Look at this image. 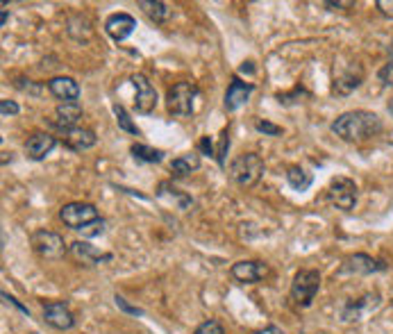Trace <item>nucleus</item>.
<instances>
[{"instance_id":"obj_13","label":"nucleus","mask_w":393,"mask_h":334,"mask_svg":"<svg viewBox=\"0 0 393 334\" xmlns=\"http://www.w3.org/2000/svg\"><path fill=\"white\" fill-rule=\"evenodd\" d=\"M68 253L73 255V259L80 261L82 266H98V264H107V261L114 259L112 253H100L98 248H93L87 241H73L68 246Z\"/></svg>"},{"instance_id":"obj_38","label":"nucleus","mask_w":393,"mask_h":334,"mask_svg":"<svg viewBox=\"0 0 393 334\" xmlns=\"http://www.w3.org/2000/svg\"><path fill=\"white\" fill-rule=\"evenodd\" d=\"M241 73H255L253 64H250V62H243V66H241Z\"/></svg>"},{"instance_id":"obj_1","label":"nucleus","mask_w":393,"mask_h":334,"mask_svg":"<svg viewBox=\"0 0 393 334\" xmlns=\"http://www.w3.org/2000/svg\"><path fill=\"white\" fill-rule=\"evenodd\" d=\"M330 130L343 141L360 143V141H368L382 132V118L366 110H352V112L339 114L335 121H332Z\"/></svg>"},{"instance_id":"obj_29","label":"nucleus","mask_w":393,"mask_h":334,"mask_svg":"<svg viewBox=\"0 0 393 334\" xmlns=\"http://www.w3.org/2000/svg\"><path fill=\"white\" fill-rule=\"evenodd\" d=\"M114 303H116V307L121 309V312H125V314H132V316H144V309L141 307H135V305H130L123 296H114Z\"/></svg>"},{"instance_id":"obj_21","label":"nucleus","mask_w":393,"mask_h":334,"mask_svg":"<svg viewBox=\"0 0 393 334\" xmlns=\"http://www.w3.org/2000/svg\"><path fill=\"white\" fill-rule=\"evenodd\" d=\"M139 9H144V14L152 21L157 23V26H164L166 21L173 16V9L162 3V0H139Z\"/></svg>"},{"instance_id":"obj_35","label":"nucleus","mask_w":393,"mask_h":334,"mask_svg":"<svg viewBox=\"0 0 393 334\" xmlns=\"http://www.w3.org/2000/svg\"><path fill=\"white\" fill-rule=\"evenodd\" d=\"M3 301H5V303H11V305H14V307H19V309H21V312H23V314H26V316H30V312H28V307H23V305H21V303L16 301V298H11V296H9V293H5V291H3Z\"/></svg>"},{"instance_id":"obj_25","label":"nucleus","mask_w":393,"mask_h":334,"mask_svg":"<svg viewBox=\"0 0 393 334\" xmlns=\"http://www.w3.org/2000/svg\"><path fill=\"white\" fill-rule=\"evenodd\" d=\"M192 334H225V330L216 318H209L205 323H200Z\"/></svg>"},{"instance_id":"obj_14","label":"nucleus","mask_w":393,"mask_h":334,"mask_svg":"<svg viewBox=\"0 0 393 334\" xmlns=\"http://www.w3.org/2000/svg\"><path fill=\"white\" fill-rule=\"evenodd\" d=\"M253 91H255V85H253V82H243V80H239V78H232L228 91H225V100H223L225 110H228V112L239 110L241 105L248 103V98L253 95Z\"/></svg>"},{"instance_id":"obj_37","label":"nucleus","mask_w":393,"mask_h":334,"mask_svg":"<svg viewBox=\"0 0 393 334\" xmlns=\"http://www.w3.org/2000/svg\"><path fill=\"white\" fill-rule=\"evenodd\" d=\"M325 7L330 9H343V7H355L352 0H348V3H325Z\"/></svg>"},{"instance_id":"obj_36","label":"nucleus","mask_w":393,"mask_h":334,"mask_svg":"<svg viewBox=\"0 0 393 334\" xmlns=\"http://www.w3.org/2000/svg\"><path fill=\"white\" fill-rule=\"evenodd\" d=\"M255 334H284V330L278 328V325H268V328H264V330H257Z\"/></svg>"},{"instance_id":"obj_40","label":"nucleus","mask_w":393,"mask_h":334,"mask_svg":"<svg viewBox=\"0 0 393 334\" xmlns=\"http://www.w3.org/2000/svg\"><path fill=\"white\" fill-rule=\"evenodd\" d=\"M389 57H391V64H393V39H391V43H389Z\"/></svg>"},{"instance_id":"obj_6","label":"nucleus","mask_w":393,"mask_h":334,"mask_svg":"<svg viewBox=\"0 0 393 334\" xmlns=\"http://www.w3.org/2000/svg\"><path fill=\"white\" fill-rule=\"evenodd\" d=\"M30 244L34 253L43 259H62L68 253V244L64 241V236L51 230H37L30 236Z\"/></svg>"},{"instance_id":"obj_23","label":"nucleus","mask_w":393,"mask_h":334,"mask_svg":"<svg viewBox=\"0 0 393 334\" xmlns=\"http://www.w3.org/2000/svg\"><path fill=\"white\" fill-rule=\"evenodd\" d=\"M287 182L295 191H307L309 187H312L314 177H312V173H307L303 166H291V169L287 171Z\"/></svg>"},{"instance_id":"obj_5","label":"nucleus","mask_w":393,"mask_h":334,"mask_svg":"<svg viewBox=\"0 0 393 334\" xmlns=\"http://www.w3.org/2000/svg\"><path fill=\"white\" fill-rule=\"evenodd\" d=\"M98 219H100V214L91 202H66V205L59 209V221L75 232H80L82 228H87L89 223L98 221Z\"/></svg>"},{"instance_id":"obj_27","label":"nucleus","mask_w":393,"mask_h":334,"mask_svg":"<svg viewBox=\"0 0 393 334\" xmlns=\"http://www.w3.org/2000/svg\"><path fill=\"white\" fill-rule=\"evenodd\" d=\"M14 85H16V89L26 91L30 95H41V91H43V87L39 85V82H32V80H26V78H16Z\"/></svg>"},{"instance_id":"obj_2","label":"nucleus","mask_w":393,"mask_h":334,"mask_svg":"<svg viewBox=\"0 0 393 334\" xmlns=\"http://www.w3.org/2000/svg\"><path fill=\"white\" fill-rule=\"evenodd\" d=\"M264 160L259 157L257 152H243V155H236L230 164V177L232 180L243 187V189H250L255 187L261 175H264Z\"/></svg>"},{"instance_id":"obj_20","label":"nucleus","mask_w":393,"mask_h":334,"mask_svg":"<svg viewBox=\"0 0 393 334\" xmlns=\"http://www.w3.org/2000/svg\"><path fill=\"white\" fill-rule=\"evenodd\" d=\"M198 169H200V155L198 152H184L169 164V171L173 177H187Z\"/></svg>"},{"instance_id":"obj_19","label":"nucleus","mask_w":393,"mask_h":334,"mask_svg":"<svg viewBox=\"0 0 393 334\" xmlns=\"http://www.w3.org/2000/svg\"><path fill=\"white\" fill-rule=\"evenodd\" d=\"M96 141H98L96 132L89 127H73V130H68V132H64V143L75 152L93 148L96 146Z\"/></svg>"},{"instance_id":"obj_11","label":"nucleus","mask_w":393,"mask_h":334,"mask_svg":"<svg viewBox=\"0 0 393 334\" xmlns=\"http://www.w3.org/2000/svg\"><path fill=\"white\" fill-rule=\"evenodd\" d=\"M364 82V68L362 64H345L339 73H335V82H332V91L337 95H348Z\"/></svg>"},{"instance_id":"obj_9","label":"nucleus","mask_w":393,"mask_h":334,"mask_svg":"<svg viewBox=\"0 0 393 334\" xmlns=\"http://www.w3.org/2000/svg\"><path fill=\"white\" fill-rule=\"evenodd\" d=\"M43 320L51 328L66 332L70 328H75V316L70 312V307L64 301H51L43 305Z\"/></svg>"},{"instance_id":"obj_16","label":"nucleus","mask_w":393,"mask_h":334,"mask_svg":"<svg viewBox=\"0 0 393 334\" xmlns=\"http://www.w3.org/2000/svg\"><path fill=\"white\" fill-rule=\"evenodd\" d=\"M55 146H57V139L53 135H48V132H34L26 141V155L30 160L39 162V160L48 157Z\"/></svg>"},{"instance_id":"obj_8","label":"nucleus","mask_w":393,"mask_h":334,"mask_svg":"<svg viewBox=\"0 0 393 334\" xmlns=\"http://www.w3.org/2000/svg\"><path fill=\"white\" fill-rule=\"evenodd\" d=\"M389 266L382 259H375L371 255L357 253L343 259V264L339 268V276H373V273H382Z\"/></svg>"},{"instance_id":"obj_4","label":"nucleus","mask_w":393,"mask_h":334,"mask_svg":"<svg viewBox=\"0 0 393 334\" xmlns=\"http://www.w3.org/2000/svg\"><path fill=\"white\" fill-rule=\"evenodd\" d=\"M200 89L194 85V82H177L166 93V107L173 116L187 118L194 114V103L198 98Z\"/></svg>"},{"instance_id":"obj_24","label":"nucleus","mask_w":393,"mask_h":334,"mask_svg":"<svg viewBox=\"0 0 393 334\" xmlns=\"http://www.w3.org/2000/svg\"><path fill=\"white\" fill-rule=\"evenodd\" d=\"M114 114H116V123H118V127L123 130V132L141 137V130L137 127V123L132 121V116L127 114V110L123 105H114Z\"/></svg>"},{"instance_id":"obj_10","label":"nucleus","mask_w":393,"mask_h":334,"mask_svg":"<svg viewBox=\"0 0 393 334\" xmlns=\"http://www.w3.org/2000/svg\"><path fill=\"white\" fill-rule=\"evenodd\" d=\"M230 276L241 284H257L268 276V266L257 259H241L232 264Z\"/></svg>"},{"instance_id":"obj_18","label":"nucleus","mask_w":393,"mask_h":334,"mask_svg":"<svg viewBox=\"0 0 393 334\" xmlns=\"http://www.w3.org/2000/svg\"><path fill=\"white\" fill-rule=\"evenodd\" d=\"M82 118V105L80 103H59L55 110V127L68 132V130L78 127V121Z\"/></svg>"},{"instance_id":"obj_33","label":"nucleus","mask_w":393,"mask_h":334,"mask_svg":"<svg viewBox=\"0 0 393 334\" xmlns=\"http://www.w3.org/2000/svg\"><path fill=\"white\" fill-rule=\"evenodd\" d=\"M377 11L382 14L384 19H391L393 21V0H377L375 3Z\"/></svg>"},{"instance_id":"obj_7","label":"nucleus","mask_w":393,"mask_h":334,"mask_svg":"<svg viewBox=\"0 0 393 334\" xmlns=\"http://www.w3.org/2000/svg\"><path fill=\"white\" fill-rule=\"evenodd\" d=\"M328 200L337 209L350 212L357 205V184L350 177H335L328 187Z\"/></svg>"},{"instance_id":"obj_26","label":"nucleus","mask_w":393,"mask_h":334,"mask_svg":"<svg viewBox=\"0 0 393 334\" xmlns=\"http://www.w3.org/2000/svg\"><path fill=\"white\" fill-rule=\"evenodd\" d=\"M230 150V132L228 130H223L221 137H219V148H216V162L221 166H225V155Z\"/></svg>"},{"instance_id":"obj_12","label":"nucleus","mask_w":393,"mask_h":334,"mask_svg":"<svg viewBox=\"0 0 393 334\" xmlns=\"http://www.w3.org/2000/svg\"><path fill=\"white\" fill-rule=\"evenodd\" d=\"M132 80V85L137 89V112L139 114H150L154 112V107H157V89L152 87V82L144 75V73H137L130 78Z\"/></svg>"},{"instance_id":"obj_15","label":"nucleus","mask_w":393,"mask_h":334,"mask_svg":"<svg viewBox=\"0 0 393 334\" xmlns=\"http://www.w3.org/2000/svg\"><path fill=\"white\" fill-rule=\"evenodd\" d=\"M137 21L125 14V11H118V14H112L110 19L105 21V32L110 34L114 41H125L130 34L135 32Z\"/></svg>"},{"instance_id":"obj_34","label":"nucleus","mask_w":393,"mask_h":334,"mask_svg":"<svg viewBox=\"0 0 393 334\" xmlns=\"http://www.w3.org/2000/svg\"><path fill=\"white\" fill-rule=\"evenodd\" d=\"M198 150H200V152H205V155H214V157H216V150H214V146H211L209 137H202V139H200V143H198Z\"/></svg>"},{"instance_id":"obj_28","label":"nucleus","mask_w":393,"mask_h":334,"mask_svg":"<svg viewBox=\"0 0 393 334\" xmlns=\"http://www.w3.org/2000/svg\"><path fill=\"white\" fill-rule=\"evenodd\" d=\"M105 230H107V221H105V219H98V221L89 223L87 228H82V230H80V234H82V236H87V239H91V236H100Z\"/></svg>"},{"instance_id":"obj_30","label":"nucleus","mask_w":393,"mask_h":334,"mask_svg":"<svg viewBox=\"0 0 393 334\" xmlns=\"http://www.w3.org/2000/svg\"><path fill=\"white\" fill-rule=\"evenodd\" d=\"M307 91L305 89H293L291 93H278V100L282 103V105H293V103H300L298 98H307Z\"/></svg>"},{"instance_id":"obj_32","label":"nucleus","mask_w":393,"mask_h":334,"mask_svg":"<svg viewBox=\"0 0 393 334\" xmlns=\"http://www.w3.org/2000/svg\"><path fill=\"white\" fill-rule=\"evenodd\" d=\"M19 112H21V107L14 100H0V114H3V118L16 116Z\"/></svg>"},{"instance_id":"obj_17","label":"nucleus","mask_w":393,"mask_h":334,"mask_svg":"<svg viewBox=\"0 0 393 334\" xmlns=\"http://www.w3.org/2000/svg\"><path fill=\"white\" fill-rule=\"evenodd\" d=\"M48 91L59 103H78L80 98V85L68 75H59L48 80Z\"/></svg>"},{"instance_id":"obj_31","label":"nucleus","mask_w":393,"mask_h":334,"mask_svg":"<svg viewBox=\"0 0 393 334\" xmlns=\"http://www.w3.org/2000/svg\"><path fill=\"white\" fill-rule=\"evenodd\" d=\"M255 130H257V132L268 135V137H280L282 135V127L276 125V123H268V121H257L255 123Z\"/></svg>"},{"instance_id":"obj_22","label":"nucleus","mask_w":393,"mask_h":334,"mask_svg":"<svg viewBox=\"0 0 393 334\" xmlns=\"http://www.w3.org/2000/svg\"><path fill=\"white\" fill-rule=\"evenodd\" d=\"M130 152H132V157L137 162H144V164H159L164 160V150L144 146V143H135V146L130 148Z\"/></svg>"},{"instance_id":"obj_41","label":"nucleus","mask_w":393,"mask_h":334,"mask_svg":"<svg viewBox=\"0 0 393 334\" xmlns=\"http://www.w3.org/2000/svg\"><path fill=\"white\" fill-rule=\"evenodd\" d=\"M389 112H391V114H393V100H391V103H389Z\"/></svg>"},{"instance_id":"obj_39","label":"nucleus","mask_w":393,"mask_h":334,"mask_svg":"<svg viewBox=\"0 0 393 334\" xmlns=\"http://www.w3.org/2000/svg\"><path fill=\"white\" fill-rule=\"evenodd\" d=\"M7 19H9V14H7V9L3 7V16H0V26H3V28L7 26Z\"/></svg>"},{"instance_id":"obj_3","label":"nucleus","mask_w":393,"mask_h":334,"mask_svg":"<svg viewBox=\"0 0 393 334\" xmlns=\"http://www.w3.org/2000/svg\"><path fill=\"white\" fill-rule=\"evenodd\" d=\"M320 289V273L314 268H300L291 282V301L295 307H309Z\"/></svg>"}]
</instances>
